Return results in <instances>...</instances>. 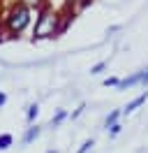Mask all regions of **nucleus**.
Returning a JSON list of instances; mask_svg holds the SVG:
<instances>
[{
    "label": "nucleus",
    "mask_w": 148,
    "mask_h": 153,
    "mask_svg": "<svg viewBox=\"0 0 148 153\" xmlns=\"http://www.w3.org/2000/svg\"><path fill=\"white\" fill-rule=\"evenodd\" d=\"M30 21H33V10H28L21 2H14L2 16V28H5V33L9 37H18L30 26Z\"/></svg>",
    "instance_id": "nucleus-2"
},
{
    "label": "nucleus",
    "mask_w": 148,
    "mask_h": 153,
    "mask_svg": "<svg viewBox=\"0 0 148 153\" xmlns=\"http://www.w3.org/2000/svg\"><path fill=\"white\" fill-rule=\"evenodd\" d=\"M18 2H21V5H26V7H28V10H39V7H44V5H46V2H44V0H18Z\"/></svg>",
    "instance_id": "nucleus-10"
},
{
    "label": "nucleus",
    "mask_w": 148,
    "mask_h": 153,
    "mask_svg": "<svg viewBox=\"0 0 148 153\" xmlns=\"http://www.w3.org/2000/svg\"><path fill=\"white\" fill-rule=\"evenodd\" d=\"M37 116H39V105L37 102H33V105H28V109H26V121H28V125H33L37 121Z\"/></svg>",
    "instance_id": "nucleus-7"
},
{
    "label": "nucleus",
    "mask_w": 148,
    "mask_h": 153,
    "mask_svg": "<svg viewBox=\"0 0 148 153\" xmlns=\"http://www.w3.org/2000/svg\"><path fill=\"white\" fill-rule=\"evenodd\" d=\"M141 86H148V67L141 70Z\"/></svg>",
    "instance_id": "nucleus-16"
},
{
    "label": "nucleus",
    "mask_w": 148,
    "mask_h": 153,
    "mask_svg": "<svg viewBox=\"0 0 148 153\" xmlns=\"http://www.w3.org/2000/svg\"><path fill=\"white\" fill-rule=\"evenodd\" d=\"M5 102H7V95H5V93H0V109L5 107Z\"/></svg>",
    "instance_id": "nucleus-18"
},
{
    "label": "nucleus",
    "mask_w": 148,
    "mask_h": 153,
    "mask_svg": "<svg viewBox=\"0 0 148 153\" xmlns=\"http://www.w3.org/2000/svg\"><path fill=\"white\" fill-rule=\"evenodd\" d=\"M104 70H107V60H100V63H95L90 67V74H102Z\"/></svg>",
    "instance_id": "nucleus-12"
},
{
    "label": "nucleus",
    "mask_w": 148,
    "mask_h": 153,
    "mask_svg": "<svg viewBox=\"0 0 148 153\" xmlns=\"http://www.w3.org/2000/svg\"><path fill=\"white\" fill-rule=\"evenodd\" d=\"M67 23H65L63 14L58 10H51L49 5L39 7L35 12V26H33V39H49L58 37L60 33H65Z\"/></svg>",
    "instance_id": "nucleus-1"
},
{
    "label": "nucleus",
    "mask_w": 148,
    "mask_h": 153,
    "mask_svg": "<svg viewBox=\"0 0 148 153\" xmlns=\"http://www.w3.org/2000/svg\"><path fill=\"white\" fill-rule=\"evenodd\" d=\"M65 118H70V114H67L65 109H58V111H56V114L51 116V123H49V125H51V128H58V125L63 123Z\"/></svg>",
    "instance_id": "nucleus-8"
},
{
    "label": "nucleus",
    "mask_w": 148,
    "mask_h": 153,
    "mask_svg": "<svg viewBox=\"0 0 148 153\" xmlns=\"http://www.w3.org/2000/svg\"><path fill=\"white\" fill-rule=\"evenodd\" d=\"M76 2H79V0H65V7H72V10H76Z\"/></svg>",
    "instance_id": "nucleus-17"
},
{
    "label": "nucleus",
    "mask_w": 148,
    "mask_h": 153,
    "mask_svg": "<svg viewBox=\"0 0 148 153\" xmlns=\"http://www.w3.org/2000/svg\"><path fill=\"white\" fill-rule=\"evenodd\" d=\"M92 146H95V139H92V137H90V139H86V142H83L81 146L76 149V153H88V151H90V149H92Z\"/></svg>",
    "instance_id": "nucleus-11"
},
{
    "label": "nucleus",
    "mask_w": 148,
    "mask_h": 153,
    "mask_svg": "<svg viewBox=\"0 0 148 153\" xmlns=\"http://www.w3.org/2000/svg\"><path fill=\"white\" fill-rule=\"evenodd\" d=\"M39 134H42V128H39L37 123H33V125L26 130V132H23V139H21V142H23V144H33L37 137H39Z\"/></svg>",
    "instance_id": "nucleus-5"
},
{
    "label": "nucleus",
    "mask_w": 148,
    "mask_h": 153,
    "mask_svg": "<svg viewBox=\"0 0 148 153\" xmlns=\"http://www.w3.org/2000/svg\"><path fill=\"white\" fill-rule=\"evenodd\" d=\"M146 100H148V91H144V93H139V95L134 97V100H130L127 105H125V107H123V109H120V114H123V116L132 114V111H134V109H139V107L144 105Z\"/></svg>",
    "instance_id": "nucleus-3"
},
{
    "label": "nucleus",
    "mask_w": 148,
    "mask_h": 153,
    "mask_svg": "<svg viewBox=\"0 0 148 153\" xmlns=\"http://www.w3.org/2000/svg\"><path fill=\"white\" fill-rule=\"evenodd\" d=\"M120 130H123V125H120V123H116V125H111L107 132H109V137H118V134H120Z\"/></svg>",
    "instance_id": "nucleus-14"
},
{
    "label": "nucleus",
    "mask_w": 148,
    "mask_h": 153,
    "mask_svg": "<svg viewBox=\"0 0 148 153\" xmlns=\"http://www.w3.org/2000/svg\"><path fill=\"white\" fill-rule=\"evenodd\" d=\"M83 109H86V105H83V102H81V105H79V107H76V109H74V111H72V118H79V116L83 114Z\"/></svg>",
    "instance_id": "nucleus-15"
},
{
    "label": "nucleus",
    "mask_w": 148,
    "mask_h": 153,
    "mask_svg": "<svg viewBox=\"0 0 148 153\" xmlns=\"http://www.w3.org/2000/svg\"><path fill=\"white\" fill-rule=\"evenodd\" d=\"M46 153H58V151H56V149H49V151H46Z\"/></svg>",
    "instance_id": "nucleus-19"
},
{
    "label": "nucleus",
    "mask_w": 148,
    "mask_h": 153,
    "mask_svg": "<svg viewBox=\"0 0 148 153\" xmlns=\"http://www.w3.org/2000/svg\"><path fill=\"white\" fill-rule=\"evenodd\" d=\"M14 144V137L9 132H5V134H0V151H7L9 146Z\"/></svg>",
    "instance_id": "nucleus-9"
},
{
    "label": "nucleus",
    "mask_w": 148,
    "mask_h": 153,
    "mask_svg": "<svg viewBox=\"0 0 148 153\" xmlns=\"http://www.w3.org/2000/svg\"><path fill=\"white\" fill-rule=\"evenodd\" d=\"M139 84H141V70H139V72H134V74H130V76H125V79H120L118 91H125V88L139 86Z\"/></svg>",
    "instance_id": "nucleus-4"
},
{
    "label": "nucleus",
    "mask_w": 148,
    "mask_h": 153,
    "mask_svg": "<svg viewBox=\"0 0 148 153\" xmlns=\"http://www.w3.org/2000/svg\"><path fill=\"white\" fill-rule=\"evenodd\" d=\"M102 84H104V86L109 88V86H113V88H118V84H120V79L118 76H107V79H104V81H102Z\"/></svg>",
    "instance_id": "nucleus-13"
},
{
    "label": "nucleus",
    "mask_w": 148,
    "mask_h": 153,
    "mask_svg": "<svg viewBox=\"0 0 148 153\" xmlns=\"http://www.w3.org/2000/svg\"><path fill=\"white\" fill-rule=\"evenodd\" d=\"M120 109H111L109 114H107V118H104V128H107V130H109L111 125H116V123H120Z\"/></svg>",
    "instance_id": "nucleus-6"
}]
</instances>
